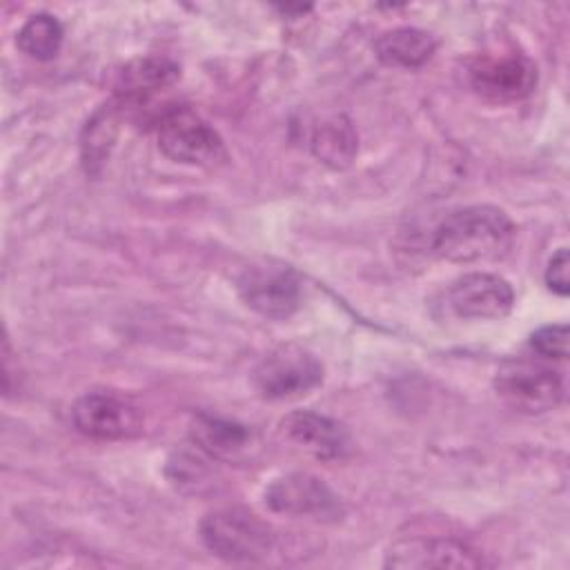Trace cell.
Here are the masks:
<instances>
[{"label":"cell","instance_id":"obj_1","mask_svg":"<svg viewBox=\"0 0 570 570\" xmlns=\"http://www.w3.org/2000/svg\"><path fill=\"white\" fill-rule=\"evenodd\" d=\"M514 238L512 218L494 205L450 212L432 234V252L450 263H481L503 256Z\"/></svg>","mask_w":570,"mask_h":570},{"label":"cell","instance_id":"obj_2","mask_svg":"<svg viewBox=\"0 0 570 570\" xmlns=\"http://www.w3.org/2000/svg\"><path fill=\"white\" fill-rule=\"evenodd\" d=\"M205 548L227 563H267L281 548L278 532L245 508H218L198 525Z\"/></svg>","mask_w":570,"mask_h":570},{"label":"cell","instance_id":"obj_3","mask_svg":"<svg viewBox=\"0 0 570 570\" xmlns=\"http://www.w3.org/2000/svg\"><path fill=\"white\" fill-rule=\"evenodd\" d=\"M494 392L521 414H546L566 396V383L559 370L539 358H508L494 372Z\"/></svg>","mask_w":570,"mask_h":570},{"label":"cell","instance_id":"obj_4","mask_svg":"<svg viewBox=\"0 0 570 570\" xmlns=\"http://www.w3.org/2000/svg\"><path fill=\"white\" fill-rule=\"evenodd\" d=\"M160 151L183 165L216 169L227 163V149L218 131L189 107L165 109L156 125Z\"/></svg>","mask_w":570,"mask_h":570},{"label":"cell","instance_id":"obj_5","mask_svg":"<svg viewBox=\"0 0 570 570\" xmlns=\"http://www.w3.org/2000/svg\"><path fill=\"white\" fill-rule=\"evenodd\" d=\"M323 383V363L305 347L287 343L269 350L252 370V385L267 401H294Z\"/></svg>","mask_w":570,"mask_h":570},{"label":"cell","instance_id":"obj_6","mask_svg":"<svg viewBox=\"0 0 570 570\" xmlns=\"http://www.w3.org/2000/svg\"><path fill=\"white\" fill-rule=\"evenodd\" d=\"M73 428L98 441H125L142 432L145 416L140 405L114 390H91L71 405Z\"/></svg>","mask_w":570,"mask_h":570},{"label":"cell","instance_id":"obj_7","mask_svg":"<svg viewBox=\"0 0 570 570\" xmlns=\"http://www.w3.org/2000/svg\"><path fill=\"white\" fill-rule=\"evenodd\" d=\"M238 296L256 314L274 321L289 318L301 305L298 274L276 261H258L247 265L238 276Z\"/></svg>","mask_w":570,"mask_h":570},{"label":"cell","instance_id":"obj_8","mask_svg":"<svg viewBox=\"0 0 570 570\" xmlns=\"http://www.w3.org/2000/svg\"><path fill=\"white\" fill-rule=\"evenodd\" d=\"M265 505L276 514L312 517L318 521H334L343 514L334 490L307 472H289L274 479L265 488Z\"/></svg>","mask_w":570,"mask_h":570},{"label":"cell","instance_id":"obj_9","mask_svg":"<svg viewBox=\"0 0 570 570\" xmlns=\"http://www.w3.org/2000/svg\"><path fill=\"white\" fill-rule=\"evenodd\" d=\"M445 305L463 321L503 318L514 305V292L512 285L497 274L470 272L448 285Z\"/></svg>","mask_w":570,"mask_h":570},{"label":"cell","instance_id":"obj_10","mask_svg":"<svg viewBox=\"0 0 570 570\" xmlns=\"http://www.w3.org/2000/svg\"><path fill=\"white\" fill-rule=\"evenodd\" d=\"M537 65L521 56H485L472 62L468 71L470 87L490 102H517L537 87Z\"/></svg>","mask_w":570,"mask_h":570},{"label":"cell","instance_id":"obj_11","mask_svg":"<svg viewBox=\"0 0 570 570\" xmlns=\"http://www.w3.org/2000/svg\"><path fill=\"white\" fill-rule=\"evenodd\" d=\"M385 568H483V554L454 537H403L385 552Z\"/></svg>","mask_w":570,"mask_h":570},{"label":"cell","instance_id":"obj_12","mask_svg":"<svg viewBox=\"0 0 570 570\" xmlns=\"http://www.w3.org/2000/svg\"><path fill=\"white\" fill-rule=\"evenodd\" d=\"M281 432L303 452L321 461L345 459L352 452V436L343 423L332 416L296 410L281 419Z\"/></svg>","mask_w":570,"mask_h":570},{"label":"cell","instance_id":"obj_13","mask_svg":"<svg viewBox=\"0 0 570 570\" xmlns=\"http://www.w3.org/2000/svg\"><path fill=\"white\" fill-rule=\"evenodd\" d=\"M189 441L214 461H238L249 452L254 436L238 421L200 412L189 423Z\"/></svg>","mask_w":570,"mask_h":570},{"label":"cell","instance_id":"obj_14","mask_svg":"<svg viewBox=\"0 0 570 570\" xmlns=\"http://www.w3.org/2000/svg\"><path fill=\"white\" fill-rule=\"evenodd\" d=\"M180 76V67L163 56L131 60L118 71L116 100L120 107L140 105L171 87Z\"/></svg>","mask_w":570,"mask_h":570},{"label":"cell","instance_id":"obj_15","mask_svg":"<svg viewBox=\"0 0 570 570\" xmlns=\"http://www.w3.org/2000/svg\"><path fill=\"white\" fill-rule=\"evenodd\" d=\"M436 38L419 27H396L383 31L376 42L374 51L376 58L387 67L401 69H416L425 65L436 51Z\"/></svg>","mask_w":570,"mask_h":570},{"label":"cell","instance_id":"obj_16","mask_svg":"<svg viewBox=\"0 0 570 570\" xmlns=\"http://www.w3.org/2000/svg\"><path fill=\"white\" fill-rule=\"evenodd\" d=\"M309 147L323 165L332 169H345L352 165L358 151V138L350 118L334 114L314 127Z\"/></svg>","mask_w":570,"mask_h":570},{"label":"cell","instance_id":"obj_17","mask_svg":"<svg viewBox=\"0 0 570 570\" xmlns=\"http://www.w3.org/2000/svg\"><path fill=\"white\" fill-rule=\"evenodd\" d=\"M118 111H120V105L109 102V105L100 107L85 125V131L80 138V154H82L85 169L91 174L98 167H102V163L107 160V156L116 142Z\"/></svg>","mask_w":570,"mask_h":570},{"label":"cell","instance_id":"obj_18","mask_svg":"<svg viewBox=\"0 0 570 570\" xmlns=\"http://www.w3.org/2000/svg\"><path fill=\"white\" fill-rule=\"evenodd\" d=\"M62 24L56 16L40 11L33 13L16 33V45L33 60H51L62 47Z\"/></svg>","mask_w":570,"mask_h":570},{"label":"cell","instance_id":"obj_19","mask_svg":"<svg viewBox=\"0 0 570 570\" xmlns=\"http://www.w3.org/2000/svg\"><path fill=\"white\" fill-rule=\"evenodd\" d=\"M530 347L541 358H559L563 361L568 356V325L554 323L543 325L537 332L530 334Z\"/></svg>","mask_w":570,"mask_h":570},{"label":"cell","instance_id":"obj_20","mask_svg":"<svg viewBox=\"0 0 570 570\" xmlns=\"http://www.w3.org/2000/svg\"><path fill=\"white\" fill-rule=\"evenodd\" d=\"M568 249L566 247H559L552 258L548 261V267H546V285L557 292L559 296H566L568 289H570V281H568Z\"/></svg>","mask_w":570,"mask_h":570}]
</instances>
